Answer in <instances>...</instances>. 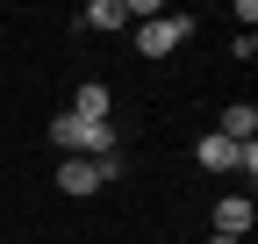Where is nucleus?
<instances>
[{"label":"nucleus","mask_w":258,"mask_h":244,"mask_svg":"<svg viewBox=\"0 0 258 244\" xmlns=\"http://www.w3.org/2000/svg\"><path fill=\"white\" fill-rule=\"evenodd\" d=\"M50 144L64 158H115V122H79V115H57L50 122Z\"/></svg>","instance_id":"f257e3e1"},{"label":"nucleus","mask_w":258,"mask_h":244,"mask_svg":"<svg viewBox=\"0 0 258 244\" xmlns=\"http://www.w3.org/2000/svg\"><path fill=\"white\" fill-rule=\"evenodd\" d=\"M186 36H194L186 15H151V22H137V50H144V57H172Z\"/></svg>","instance_id":"f03ea898"},{"label":"nucleus","mask_w":258,"mask_h":244,"mask_svg":"<svg viewBox=\"0 0 258 244\" xmlns=\"http://www.w3.org/2000/svg\"><path fill=\"white\" fill-rule=\"evenodd\" d=\"M115 179V158H64L57 165V194H101Z\"/></svg>","instance_id":"7ed1b4c3"},{"label":"nucleus","mask_w":258,"mask_h":244,"mask_svg":"<svg viewBox=\"0 0 258 244\" xmlns=\"http://www.w3.org/2000/svg\"><path fill=\"white\" fill-rule=\"evenodd\" d=\"M251 223H258V208H251V194H222L215 201V237H251Z\"/></svg>","instance_id":"20e7f679"},{"label":"nucleus","mask_w":258,"mask_h":244,"mask_svg":"<svg viewBox=\"0 0 258 244\" xmlns=\"http://www.w3.org/2000/svg\"><path fill=\"white\" fill-rule=\"evenodd\" d=\"M194 158H201V172H237V165H244V144H230V137H201V144H194Z\"/></svg>","instance_id":"39448f33"},{"label":"nucleus","mask_w":258,"mask_h":244,"mask_svg":"<svg viewBox=\"0 0 258 244\" xmlns=\"http://www.w3.org/2000/svg\"><path fill=\"white\" fill-rule=\"evenodd\" d=\"M64 115H79V122H108V86H101V79H86L79 94H72V108H64Z\"/></svg>","instance_id":"423d86ee"},{"label":"nucleus","mask_w":258,"mask_h":244,"mask_svg":"<svg viewBox=\"0 0 258 244\" xmlns=\"http://www.w3.org/2000/svg\"><path fill=\"white\" fill-rule=\"evenodd\" d=\"M251 130H258V108H251V101H230V108H222V130H215V137L251 144Z\"/></svg>","instance_id":"0eeeda50"},{"label":"nucleus","mask_w":258,"mask_h":244,"mask_svg":"<svg viewBox=\"0 0 258 244\" xmlns=\"http://www.w3.org/2000/svg\"><path fill=\"white\" fill-rule=\"evenodd\" d=\"M79 22H86V29H129V8H122V0H93Z\"/></svg>","instance_id":"6e6552de"},{"label":"nucleus","mask_w":258,"mask_h":244,"mask_svg":"<svg viewBox=\"0 0 258 244\" xmlns=\"http://www.w3.org/2000/svg\"><path fill=\"white\" fill-rule=\"evenodd\" d=\"M208 244H237V237H208Z\"/></svg>","instance_id":"1a4fd4ad"}]
</instances>
